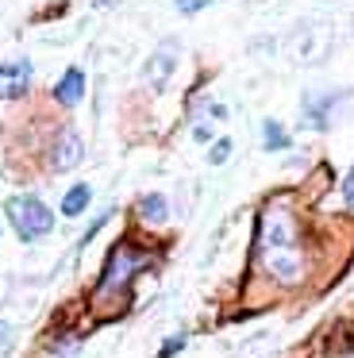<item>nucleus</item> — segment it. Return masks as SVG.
I'll list each match as a JSON object with an SVG mask.
<instances>
[{
    "label": "nucleus",
    "instance_id": "nucleus-11",
    "mask_svg": "<svg viewBox=\"0 0 354 358\" xmlns=\"http://www.w3.org/2000/svg\"><path fill=\"white\" fill-rule=\"evenodd\" d=\"M227 155H231V139H220V143L212 147V155H208V162L220 166V162H227Z\"/></svg>",
    "mask_w": 354,
    "mask_h": 358
},
{
    "label": "nucleus",
    "instance_id": "nucleus-9",
    "mask_svg": "<svg viewBox=\"0 0 354 358\" xmlns=\"http://www.w3.org/2000/svg\"><path fill=\"white\" fill-rule=\"evenodd\" d=\"M89 196H92L89 185H73L66 196H62V216H81L85 204H89Z\"/></svg>",
    "mask_w": 354,
    "mask_h": 358
},
{
    "label": "nucleus",
    "instance_id": "nucleus-1",
    "mask_svg": "<svg viewBox=\"0 0 354 358\" xmlns=\"http://www.w3.org/2000/svg\"><path fill=\"white\" fill-rule=\"evenodd\" d=\"M258 258H262L269 278L285 281V285L304 278V255H300V239H297V220L285 208H277V204H269L262 212Z\"/></svg>",
    "mask_w": 354,
    "mask_h": 358
},
{
    "label": "nucleus",
    "instance_id": "nucleus-14",
    "mask_svg": "<svg viewBox=\"0 0 354 358\" xmlns=\"http://www.w3.org/2000/svg\"><path fill=\"white\" fill-rule=\"evenodd\" d=\"M343 196H346V204L354 208V166H351V173H346V181H343Z\"/></svg>",
    "mask_w": 354,
    "mask_h": 358
},
{
    "label": "nucleus",
    "instance_id": "nucleus-7",
    "mask_svg": "<svg viewBox=\"0 0 354 358\" xmlns=\"http://www.w3.org/2000/svg\"><path fill=\"white\" fill-rule=\"evenodd\" d=\"M139 216H143L146 224H166V216H169V204H166V196H162V193H150V196H143V201H139Z\"/></svg>",
    "mask_w": 354,
    "mask_h": 358
},
{
    "label": "nucleus",
    "instance_id": "nucleus-8",
    "mask_svg": "<svg viewBox=\"0 0 354 358\" xmlns=\"http://www.w3.org/2000/svg\"><path fill=\"white\" fill-rule=\"evenodd\" d=\"M169 73H174V55H169V50H158V55L150 58V66H146V81H150L154 89H162Z\"/></svg>",
    "mask_w": 354,
    "mask_h": 358
},
{
    "label": "nucleus",
    "instance_id": "nucleus-5",
    "mask_svg": "<svg viewBox=\"0 0 354 358\" xmlns=\"http://www.w3.org/2000/svg\"><path fill=\"white\" fill-rule=\"evenodd\" d=\"M81 155H85V147H81V139H77V131H62L58 135V143H54V170H73L77 162H81Z\"/></svg>",
    "mask_w": 354,
    "mask_h": 358
},
{
    "label": "nucleus",
    "instance_id": "nucleus-4",
    "mask_svg": "<svg viewBox=\"0 0 354 358\" xmlns=\"http://www.w3.org/2000/svg\"><path fill=\"white\" fill-rule=\"evenodd\" d=\"M31 85V62H4L0 66V101L23 96Z\"/></svg>",
    "mask_w": 354,
    "mask_h": 358
},
{
    "label": "nucleus",
    "instance_id": "nucleus-15",
    "mask_svg": "<svg viewBox=\"0 0 354 358\" xmlns=\"http://www.w3.org/2000/svg\"><path fill=\"white\" fill-rule=\"evenodd\" d=\"M8 335H12V327H8L4 320H0V347H4V343H8Z\"/></svg>",
    "mask_w": 354,
    "mask_h": 358
},
{
    "label": "nucleus",
    "instance_id": "nucleus-6",
    "mask_svg": "<svg viewBox=\"0 0 354 358\" xmlns=\"http://www.w3.org/2000/svg\"><path fill=\"white\" fill-rule=\"evenodd\" d=\"M81 93H85V73L81 70H66L62 81H58V89H54V96H58L62 104H77Z\"/></svg>",
    "mask_w": 354,
    "mask_h": 358
},
{
    "label": "nucleus",
    "instance_id": "nucleus-12",
    "mask_svg": "<svg viewBox=\"0 0 354 358\" xmlns=\"http://www.w3.org/2000/svg\"><path fill=\"white\" fill-rule=\"evenodd\" d=\"M181 347H185V335H174V339H169L166 347H162V355H158V358H174Z\"/></svg>",
    "mask_w": 354,
    "mask_h": 358
},
{
    "label": "nucleus",
    "instance_id": "nucleus-3",
    "mask_svg": "<svg viewBox=\"0 0 354 358\" xmlns=\"http://www.w3.org/2000/svg\"><path fill=\"white\" fill-rule=\"evenodd\" d=\"M8 220H12V227L20 231V239H27V243L50 235V227H54L50 208H46L38 196H12V201H8Z\"/></svg>",
    "mask_w": 354,
    "mask_h": 358
},
{
    "label": "nucleus",
    "instance_id": "nucleus-2",
    "mask_svg": "<svg viewBox=\"0 0 354 358\" xmlns=\"http://www.w3.org/2000/svg\"><path fill=\"white\" fill-rule=\"evenodd\" d=\"M143 266H150V255L139 247H131L127 239H120L112 250H108V262H104V273H100V285H97V301H108L112 293H123L127 281L135 278Z\"/></svg>",
    "mask_w": 354,
    "mask_h": 358
},
{
    "label": "nucleus",
    "instance_id": "nucleus-10",
    "mask_svg": "<svg viewBox=\"0 0 354 358\" xmlns=\"http://www.w3.org/2000/svg\"><path fill=\"white\" fill-rule=\"evenodd\" d=\"M277 147H289V135H285L274 120H266V150H277Z\"/></svg>",
    "mask_w": 354,
    "mask_h": 358
},
{
    "label": "nucleus",
    "instance_id": "nucleus-13",
    "mask_svg": "<svg viewBox=\"0 0 354 358\" xmlns=\"http://www.w3.org/2000/svg\"><path fill=\"white\" fill-rule=\"evenodd\" d=\"M208 0H177V12H185V16H192V12H200Z\"/></svg>",
    "mask_w": 354,
    "mask_h": 358
}]
</instances>
